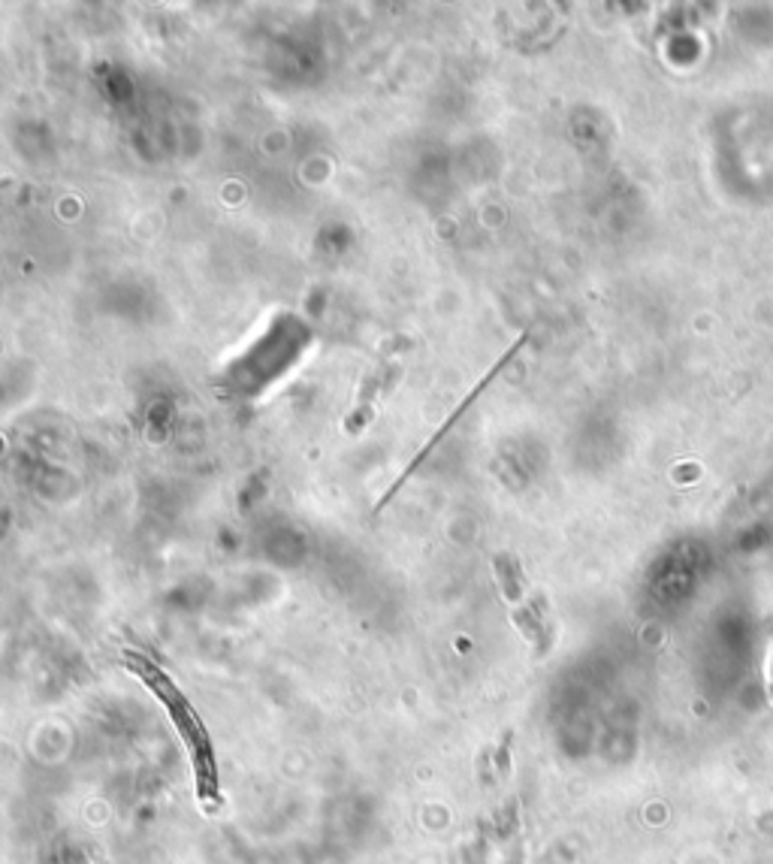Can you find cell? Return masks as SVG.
Listing matches in <instances>:
<instances>
[{
	"label": "cell",
	"instance_id": "7a4b0ae2",
	"mask_svg": "<svg viewBox=\"0 0 773 864\" xmlns=\"http://www.w3.org/2000/svg\"><path fill=\"white\" fill-rule=\"evenodd\" d=\"M393 376H396V366L381 364L374 372H369V376L362 378L357 405H354V412L345 417V429H348V433H360L362 426L369 424V417H372L374 412V402H378V396L384 393L386 384L393 381Z\"/></svg>",
	"mask_w": 773,
	"mask_h": 864
},
{
	"label": "cell",
	"instance_id": "6da1fadb",
	"mask_svg": "<svg viewBox=\"0 0 773 864\" xmlns=\"http://www.w3.org/2000/svg\"><path fill=\"white\" fill-rule=\"evenodd\" d=\"M125 665L161 699L163 707L170 711L175 728H178V735H182L187 752H191L197 786H200V798L203 802H215V798H218V771H215L212 744H209V735H206V728H203L200 716L194 714V707L187 704V699L178 692V687L166 677L163 668L151 663L149 656H142V653H125Z\"/></svg>",
	"mask_w": 773,
	"mask_h": 864
}]
</instances>
